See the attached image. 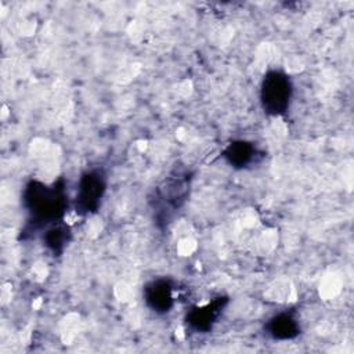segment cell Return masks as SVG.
<instances>
[{"instance_id":"cell-1","label":"cell","mask_w":354,"mask_h":354,"mask_svg":"<svg viewBox=\"0 0 354 354\" xmlns=\"http://www.w3.org/2000/svg\"><path fill=\"white\" fill-rule=\"evenodd\" d=\"M24 202L35 220L55 223L65 212L66 195L64 188L57 184L48 187L39 181H30L25 188Z\"/></svg>"},{"instance_id":"cell-2","label":"cell","mask_w":354,"mask_h":354,"mask_svg":"<svg viewBox=\"0 0 354 354\" xmlns=\"http://www.w3.org/2000/svg\"><path fill=\"white\" fill-rule=\"evenodd\" d=\"M292 82L281 71H268L260 86V101L264 112L272 116L283 115L290 104Z\"/></svg>"},{"instance_id":"cell-3","label":"cell","mask_w":354,"mask_h":354,"mask_svg":"<svg viewBox=\"0 0 354 354\" xmlns=\"http://www.w3.org/2000/svg\"><path fill=\"white\" fill-rule=\"evenodd\" d=\"M106 178L101 170L86 171L80 181L76 194V212L82 214L94 213L105 194Z\"/></svg>"},{"instance_id":"cell-4","label":"cell","mask_w":354,"mask_h":354,"mask_svg":"<svg viewBox=\"0 0 354 354\" xmlns=\"http://www.w3.org/2000/svg\"><path fill=\"white\" fill-rule=\"evenodd\" d=\"M225 304H227V297L218 296L203 306L194 307L187 314L185 321L191 329L198 332H207L209 329H212L213 324L220 317Z\"/></svg>"},{"instance_id":"cell-5","label":"cell","mask_w":354,"mask_h":354,"mask_svg":"<svg viewBox=\"0 0 354 354\" xmlns=\"http://www.w3.org/2000/svg\"><path fill=\"white\" fill-rule=\"evenodd\" d=\"M144 300L147 306L159 314L169 313L174 304L173 286L170 281L165 278H158L148 282L144 288Z\"/></svg>"},{"instance_id":"cell-6","label":"cell","mask_w":354,"mask_h":354,"mask_svg":"<svg viewBox=\"0 0 354 354\" xmlns=\"http://www.w3.org/2000/svg\"><path fill=\"white\" fill-rule=\"evenodd\" d=\"M267 333L277 340H289L300 333V326L292 313H279L266 324Z\"/></svg>"},{"instance_id":"cell-7","label":"cell","mask_w":354,"mask_h":354,"mask_svg":"<svg viewBox=\"0 0 354 354\" xmlns=\"http://www.w3.org/2000/svg\"><path fill=\"white\" fill-rule=\"evenodd\" d=\"M257 155L256 147L252 142L248 141H232L230 142L224 152L223 156L224 159L234 167L236 169H243L248 167L250 163L254 162Z\"/></svg>"},{"instance_id":"cell-8","label":"cell","mask_w":354,"mask_h":354,"mask_svg":"<svg viewBox=\"0 0 354 354\" xmlns=\"http://www.w3.org/2000/svg\"><path fill=\"white\" fill-rule=\"evenodd\" d=\"M69 241V230L65 225H53L44 235V242L54 253L61 252Z\"/></svg>"}]
</instances>
